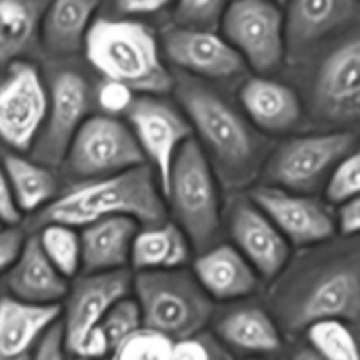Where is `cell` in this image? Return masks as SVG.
<instances>
[{
    "label": "cell",
    "instance_id": "836d02e7",
    "mask_svg": "<svg viewBox=\"0 0 360 360\" xmlns=\"http://www.w3.org/2000/svg\"><path fill=\"white\" fill-rule=\"evenodd\" d=\"M232 0H176V21L181 27L214 30Z\"/></svg>",
    "mask_w": 360,
    "mask_h": 360
},
{
    "label": "cell",
    "instance_id": "30bf717a",
    "mask_svg": "<svg viewBox=\"0 0 360 360\" xmlns=\"http://www.w3.org/2000/svg\"><path fill=\"white\" fill-rule=\"evenodd\" d=\"M125 115L165 199L172 164L183 144L193 136L192 125L185 112L160 98V95H136Z\"/></svg>",
    "mask_w": 360,
    "mask_h": 360
},
{
    "label": "cell",
    "instance_id": "8992f818",
    "mask_svg": "<svg viewBox=\"0 0 360 360\" xmlns=\"http://www.w3.org/2000/svg\"><path fill=\"white\" fill-rule=\"evenodd\" d=\"M360 313L357 255L340 257L309 271L283 299L281 319L288 330L308 329L320 320L355 322Z\"/></svg>",
    "mask_w": 360,
    "mask_h": 360
},
{
    "label": "cell",
    "instance_id": "603a6c76",
    "mask_svg": "<svg viewBox=\"0 0 360 360\" xmlns=\"http://www.w3.org/2000/svg\"><path fill=\"white\" fill-rule=\"evenodd\" d=\"M239 98L250 120L267 132H287L301 118V101L287 84L269 77H252Z\"/></svg>",
    "mask_w": 360,
    "mask_h": 360
},
{
    "label": "cell",
    "instance_id": "83f0119b",
    "mask_svg": "<svg viewBox=\"0 0 360 360\" xmlns=\"http://www.w3.org/2000/svg\"><path fill=\"white\" fill-rule=\"evenodd\" d=\"M39 20L34 0H0V67L13 63L34 44Z\"/></svg>",
    "mask_w": 360,
    "mask_h": 360
},
{
    "label": "cell",
    "instance_id": "8fae6325",
    "mask_svg": "<svg viewBox=\"0 0 360 360\" xmlns=\"http://www.w3.org/2000/svg\"><path fill=\"white\" fill-rule=\"evenodd\" d=\"M88 102L90 91L83 76L65 70L53 79L44 123L30 148L35 162L44 165L62 164L74 134L88 118Z\"/></svg>",
    "mask_w": 360,
    "mask_h": 360
},
{
    "label": "cell",
    "instance_id": "60d3db41",
    "mask_svg": "<svg viewBox=\"0 0 360 360\" xmlns=\"http://www.w3.org/2000/svg\"><path fill=\"white\" fill-rule=\"evenodd\" d=\"M21 220V213L13 199L9 181H7L4 165L0 164V221L4 225H18Z\"/></svg>",
    "mask_w": 360,
    "mask_h": 360
},
{
    "label": "cell",
    "instance_id": "ab89813d",
    "mask_svg": "<svg viewBox=\"0 0 360 360\" xmlns=\"http://www.w3.org/2000/svg\"><path fill=\"white\" fill-rule=\"evenodd\" d=\"M109 354H111V345H109L108 338H105L101 326H97L84 336V340L81 341L79 348H77L72 357L104 359Z\"/></svg>",
    "mask_w": 360,
    "mask_h": 360
},
{
    "label": "cell",
    "instance_id": "d590c367",
    "mask_svg": "<svg viewBox=\"0 0 360 360\" xmlns=\"http://www.w3.org/2000/svg\"><path fill=\"white\" fill-rule=\"evenodd\" d=\"M62 322H55L39 341L30 360H65Z\"/></svg>",
    "mask_w": 360,
    "mask_h": 360
},
{
    "label": "cell",
    "instance_id": "d6986e66",
    "mask_svg": "<svg viewBox=\"0 0 360 360\" xmlns=\"http://www.w3.org/2000/svg\"><path fill=\"white\" fill-rule=\"evenodd\" d=\"M60 315V304H32L13 295L0 299V360H30Z\"/></svg>",
    "mask_w": 360,
    "mask_h": 360
},
{
    "label": "cell",
    "instance_id": "7402d4cb",
    "mask_svg": "<svg viewBox=\"0 0 360 360\" xmlns=\"http://www.w3.org/2000/svg\"><path fill=\"white\" fill-rule=\"evenodd\" d=\"M359 0H288L285 42L292 51L315 44L354 21Z\"/></svg>",
    "mask_w": 360,
    "mask_h": 360
},
{
    "label": "cell",
    "instance_id": "d4e9b609",
    "mask_svg": "<svg viewBox=\"0 0 360 360\" xmlns=\"http://www.w3.org/2000/svg\"><path fill=\"white\" fill-rule=\"evenodd\" d=\"M101 0H51L42 16V41L55 55H72L83 46Z\"/></svg>",
    "mask_w": 360,
    "mask_h": 360
},
{
    "label": "cell",
    "instance_id": "ee69618b",
    "mask_svg": "<svg viewBox=\"0 0 360 360\" xmlns=\"http://www.w3.org/2000/svg\"><path fill=\"white\" fill-rule=\"evenodd\" d=\"M213 360H225L224 355H220V352L217 348H213Z\"/></svg>",
    "mask_w": 360,
    "mask_h": 360
},
{
    "label": "cell",
    "instance_id": "5bb4252c",
    "mask_svg": "<svg viewBox=\"0 0 360 360\" xmlns=\"http://www.w3.org/2000/svg\"><path fill=\"white\" fill-rule=\"evenodd\" d=\"M132 290V274L127 269L105 273H84L76 278L67 292L65 320L62 322L63 347L69 355L76 354L81 341L101 323L115 302Z\"/></svg>",
    "mask_w": 360,
    "mask_h": 360
},
{
    "label": "cell",
    "instance_id": "7a4b0ae2",
    "mask_svg": "<svg viewBox=\"0 0 360 360\" xmlns=\"http://www.w3.org/2000/svg\"><path fill=\"white\" fill-rule=\"evenodd\" d=\"M86 58L105 79L127 84L134 94L164 95L172 90L153 30L134 20H94L83 39Z\"/></svg>",
    "mask_w": 360,
    "mask_h": 360
},
{
    "label": "cell",
    "instance_id": "4dcf8cb0",
    "mask_svg": "<svg viewBox=\"0 0 360 360\" xmlns=\"http://www.w3.org/2000/svg\"><path fill=\"white\" fill-rule=\"evenodd\" d=\"M171 338L141 327L111 352V360H172Z\"/></svg>",
    "mask_w": 360,
    "mask_h": 360
},
{
    "label": "cell",
    "instance_id": "e0dca14e",
    "mask_svg": "<svg viewBox=\"0 0 360 360\" xmlns=\"http://www.w3.org/2000/svg\"><path fill=\"white\" fill-rule=\"evenodd\" d=\"M319 108L330 118L354 120L360 111V42L352 37L334 49L316 76Z\"/></svg>",
    "mask_w": 360,
    "mask_h": 360
},
{
    "label": "cell",
    "instance_id": "7bdbcfd3",
    "mask_svg": "<svg viewBox=\"0 0 360 360\" xmlns=\"http://www.w3.org/2000/svg\"><path fill=\"white\" fill-rule=\"evenodd\" d=\"M288 360H322V357L313 348H302V350L295 352Z\"/></svg>",
    "mask_w": 360,
    "mask_h": 360
},
{
    "label": "cell",
    "instance_id": "4fadbf2b",
    "mask_svg": "<svg viewBox=\"0 0 360 360\" xmlns=\"http://www.w3.org/2000/svg\"><path fill=\"white\" fill-rule=\"evenodd\" d=\"M250 200L276 225L290 245H316L336 232L329 206L308 193L264 185L250 193Z\"/></svg>",
    "mask_w": 360,
    "mask_h": 360
},
{
    "label": "cell",
    "instance_id": "7c38bea8",
    "mask_svg": "<svg viewBox=\"0 0 360 360\" xmlns=\"http://www.w3.org/2000/svg\"><path fill=\"white\" fill-rule=\"evenodd\" d=\"M46 111L48 91L37 69L28 63H14L0 84V139L14 150H30Z\"/></svg>",
    "mask_w": 360,
    "mask_h": 360
},
{
    "label": "cell",
    "instance_id": "bcb514c9",
    "mask_svg": "<svg viewBox=\"0 0 360 360\" xmlns=\"http://www.w3.org/2000/svg\"><path fill=\"white\" fill-rule=\"evenodd\" d=\"M69 360H102V359H84V357H72Z\"/></svg>",
    "mask_w": 360,
    "mask_h": 360
},
{
    "label": "cell",
    "instance_id": "44dd1931",
    "mask_svg": "<svg viewBox=\"0 0 360 360\" xmlns=\"http://www.w3.org/2000/svg\"><path fill=\"white\" fill-rule=\"evenodd\" d=\"M139 224L129 217H108L84 225L79 234L81 271L105 273L127 269Z\"/></svg>",
    "mask_w": 360,
    "mask_h": 360
},
{
    "label": "cell",
    "instance_id": "e575fe53",
    "mask_svg": "<svg viewBox=\"0 0 360 360\" xmlns=\"http://www.w3.org/2000/svg\"><path fill=\"white\" fill-rule=\"evenodd\" d=\"M134 97H136V94L127 84L111 79H105L97 91L98 105L111 116L125 112Z\"/></svg>",
    "mask_w": 360,
    "mask_h": 360
},
{
    "label": "cell",
    "instance_id": "cb8c5ba5",
    "mask_svg": "<svg viewBox=\"0 0 360 360\" xmlns=\"http://www.w3.org/2000/svg\"><path fill=\"white\" fill-rule=\"evenodd\" d=\"M192 245L185 232L172 221L137 231L130 250V264L136 271L178 269L190 260Z\"/></svg>",
    "mask_w": 360,
    "mask_h": 360
},
{
    "label": "cell",
    "instance_id": "484cf974",
    "mask_svg": "<svg viewBox=\"0 0 360 360\" xmlns=\"http://www.w3.org/2000/svg\"><path fill=\"white\" fill-rule=\"evenodd\" d=\"M4 171L20 213H35L58 195V179L48 165L9 153L4 157Z\"/></svg>",
    "mask_w": 360,
    "mask_h": 360
},
{
    "label": "cell",
    "instance_id": "d6a6232c",
    "mask_svg": "<svg viewBox=\"0 0 360 360\" xmlns=\"http://www.w3.org/2000/svg\"><path fill=\"white\" fill-rule=\"evenodd\" d=\"M360 155L357 150L341 158L326 179V197L330 204H343L359 197Z\"/></svg>",
    "mask_w": 360,
    "mask_h": 360
},
{
    "label": "cell",
    "instance_id": "1f68e13d",
    "mask_svg": "<svg viewBox=\"0 0 360 360\" xmlns=\"http://www.w3.org/2000/svg\"><path fill=\"white\" fill-rule=\"evenodd\" d=\"M98 326L104 330L112 352L125 338H129L130 334H134L143 327L139 304H137L136 299H130L129 295L120 299L118 302H115L109 308V311L105 313Z\"/></svg>",
    "mask_w": 360,
    "mask_h": 360
},
{
    "label": "cell",
    "instance_id": "52a82bcc",
    "mask_svg": "<svg viewBox=\"0 0 360 360\" xmlns=\"http://www.w3.org/2000/svg\"><path fill=\"white\" fill-rule=\"evenodd\" d=\"M63 165L72 178H105L146 164L129 125L115 116H90L70 141Z\"/></svg>",
    "mask_w": 360,
    "mask_h": 360
},
{
    "label": "cell",
    "instance_id": "5b68a950",
    "mask_svg": "<svg viewBox=\"0 0 360 360\" xmlns=\"http://www.w3.org/2000/svg\"><path fill=\"white\" fill-rule=\"evenodd\" d=\"M165 199L195 252L210 248L220 231V199L204 148L190 137L172 164Z\"/></svg>",
    "mask_w": 360,
    "mask_h": 360
},
{
    "label": "cell",
    "instance_id": "8d00e7d4",
    "mask_svg": "<svg viewBox=\"0 0 360 360\" xmlns=\"http://www.w3.org/2000/svg\"><path fill=\"white\" fill-rule=\"evenodd\" d=\"M25 243V234L16 225L0 227V273H6L20 255Z\"/></svg>",
    "mask_w": 360,
    "mask_h": 360
},
{
    "label": "cell",
    "instance_id": "ba28073f",
    "mask_svg": "<svg viewBox=\"0 0 360 360\" xmlns=\"http://www.w3.org/2000/svg\"><path fill=\"white\" fill-rule=\"evenodd\" d=\"M357 139L352 132L313 134L281 144L267 162L264 176L267 185L290 192L309 193L326 181L334 165L355 151Z\"/></svg>",
    "mask_w": 360,
    "mask_h": 360
},
{
    "label": "cell",
    "instance_id": "6da1fadb",
    "mask_svg": "<svg viewBox=\"0 0 360 360\" xmlns=\"http://www.w3.org/2000/svg\"><path fill=\"white\" fill-rule=\"evenodd\" d=\"M157 185L148 164L88 179L35 211L30 227L62 224L76 229L108 217H129L146 227L160 225L167 218V207Z\"/></svg>",
    "mask_w": 360,
    "mask_h": 360
},
{
    "label": "cell",
    "instance_id": "74e56055",
    "mask_svg": "<svg viewBox=\"0 0 360 360\" xmlns=\"http://www.w3.org/2000/svg\"><path fill=\"white\" fill-rule=\"evenodd\" d=\"M334 225L343 236L354 238L360 231V199L347 200L343 204H338V213L334 217Z\"/></svg>",
    "mask_w": 360,
    "mask_h": 360
},
{
    "label": "cell",
    "instance_id": "f6af8a7d",
    "mask_svg": "<svg viewBox=\"0 0 360 360\" xmlns=\"http://www.w3.org/2000/svg\"><path fill=\"white\" fill-rule=\"evenodd\" d=\"M271 2L278 4V6H283V4H287V2H288V0H271Z\"/></svg>",
    "mask_w": 360,
    "mask_h": 360
},
{
    "label": "cell",
    "instance_id": "3957f363",
    "mask_svg": "<svg viewBox=\"0 0 360 360\" xmlns=\"http://www.w3.org/2000/svg\"><path fill=\"white\" fill-rule=\"evenodd\" d=\"M132 288L139 304L143 327L172 341L192 338L213 315V299L193 273L181 269L137 271Z\"/></svg>",
    "mask_w": 360,
    "mask_h": 360
},
{
    "label": "cell",
    "instance_id": "4316f807",
    "mask_svg": "<svg viewBox=\"0 0 360 360\" xmlns=\"http://www.w3.org/2000/svg\"><path fill=\"white\" fill-rule=\"evenodd\" d=\"M217 333L225 343L252 354H273L281 347L274 320L260 308H241L218 322Z\"/></svg>",
    "mask_w": 360,
    "mask_h": 360
},
{
    "label": "cell",
    "instance_id": "f35d334b",
    "mask_svg": "<svg viewBox=\"0 0 360 360\" xmlns=\"http://www.w3.org/2000/svg\"><path fill=\"white\" fill-rule=\"evenodd\" d=\"M172 360H213V347L192 338H183L172 343Z\"/></svg>",
    "mask_w": 360,
    "mask_h": 360
},
{
    "label": "cell",
    "instance_id": "b9f144b4",
    "mask_svg": "<svg viewBox=\"0 0 360 360\" xmlns=\"http://www.w3.org/2000/svg\"><path fill=\"white\" fill-rule=\"evenodd\" d=\"M172 0H115L116 9L123 14H151L157 13V11L164 9L171 4Z\"/></svg>",
    "mask_w": 360,
    "mask_h": 360
},
{
    "label": "cell",
    "instance_id": "277c9868",
    "mask_svg": "<svg viewBox=\"0 0 360 360\" xmlns=\"http://www.w3.org/2000/svg\"><path fill=\"white\" fill-rule=\"evenodd\" d=\"M176 94L192 130L227 174L239 179L255 167L257 139L238 111L192 77L178 81Z\"/></svg>",
    "mask_w": 360,
    "mask_h": 360
},
{
    "label": "cell",
    "instance_id": "9c48e42d",
    "mask_svg": "<svg viewBox=\"0 0 360 360\" xmlns=\"http://www.w3.org/2000/svg\"><path fill=\"white\" fill-rule=\"evenodd\" d=\"M224 37L246 65L267 74L281 65L287 53L285 14L271 0H232L221 14Z\"/></svg>",
    "mask_w": 360,
    "mask_h": 360
},
{
    "label": "cell",
    "instance_id": "ac0fdd59",
    "mask_svg": "<svg viewBox=\"0 0 360 360\" xmlns=\"http://www.w3.org/2000/svg\"><path fill=\"white\" fill-rule=\"evenodd\" d=\"M6 287L13 297L32 304H58L69 292L67 278L49 262L37 234L25 238L20 255L6 271Z\"/></svg>",
    "mask_w": 360,
    "mask_h": 360
},
{
    "label": "cell",
    "instance_id": "f546056e",
    "mask_svg": "<svg viewBox=\"0 0 360 360\" xmlns=\"http://www.w3.org/2000/svg\"><path fill=\"white\" fill-rule=\"evenodd\" d=\"M311 348L322 360H359L357 340L343 320H320L308 327Z\"/></svg>",
    "mask_w": 360,
    "mask_h": 360
},
{
    "label": "cell",
    "instance_id": "7dc6e473",
    "mask_svg": "<svg viewBox=\"0 0 360 360\" xmlns=\"http://www.w3.org/2000/svg\"><path fill=\"white\" fill-rule=\"evenodd\" d=\"M2 225H4V224H2V221H0V227H2Z\"/></svg>",
    "mask_w": 360,
    "mask_h": 360
},
{
    "label": "cell",
    "instance_id": "9a60e30c",
    "mask_svg": "<svg viewBox=\"0 0 360 360\" xmlns=\"http://www.w3.org/2000/svg\"><path fill=\"white\" fill-rule=\"evenodd\" d=\"M164 49L179 69L207 79H229L246 69L241 55L214 30L176 25L165 32Z\"/></svg>",
    "mask_w": 360,
    "mask_h": 360
},
{
    "label": "cell",
    "instance_id": "2e32d148",
    "mask_svg": "<svg viewBox=\"0 0 360 360\" xmlns=\"http://www.w3.org/2000/svg\"><path fill=\"white\" fill-rule=\"evenodd\" d=\"M229 229L236 248L259 276L271 280L285 269L290 257V243L252 200L234 202L229 213Z\"/></svg>",
    "mask_w": 360,
    "mask_h": 360
},
{
    "label": "cell",
    "instance_id": "f1b7e54d",
    "mask_svg": "<svg viewBox=\"0 0 360 360\" xmlns=\"http://www.w3.org/2000/svg\"><path fill=\"white\" fill-rule=\"evenodd\" d=\"M39 245L49 262L69 280L81 273V241L76 229L62 224L39 227Z\"/></svg>",
    "mask_w": 360,
    "mask_h": 360
},
{
    "label": "cell",
    "instance_id": "ffe728a7",
    "mask_svg": "<svg viewBox=\"0 0 360 360\" xmlns=\"http://www.w3.org/2000/svg\"><path fill=\"white\" fill-rule=\"evenodd\" d=\"M193 276L211 299L232 301L253 294L259 274L236 246L217 245L199 252Z\"/></svg>",
    "mask_w": 360,
    "mask_h": 360
}]
</instances>
